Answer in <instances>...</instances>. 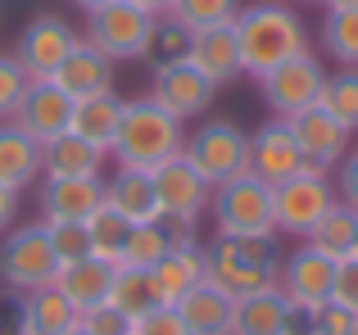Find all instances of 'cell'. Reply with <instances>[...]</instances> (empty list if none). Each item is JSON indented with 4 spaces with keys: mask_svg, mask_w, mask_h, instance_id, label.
Segmentation results:
<instances>
[{
    "mask_svg": "<svg viewBox=\"0 0 358 335\" xmlns=\"http://www.w3.org/2000/svg\"><path fill=\"white\" fill-rule=\"evenodd\" d=\"M200 281H204V245L200 240H173V249L150 267V285H155L159 304H168V308L182 295H191Z\"/></svg>",
    "mask_w": 358,
    "mask_h": 335,
    "instance_id": "19",
    "label": "cell"
},
{
    "mask_svg": "<svg viewBox=\"0 0 358 335\" xmlns=\"http://www.w3.org/2000/svg\"><path fill=\"white\" fill-rule=\"evenodd\" d=\"M322 87H327V68L313 50L295 54V59L277 64L272 73L259 77L263 105L272 109V118H295V114H304V109L322 105Z\"/></svg>",
    "mask_w": 358,
    "mask_h": 335,
    "instance_id": "8",
    "label": "cell"
},
{
    "mask_svg": "<svg viewBox=\"0 0 358 335\" xmlns=\"http://www.w3.org/2000/svg\"><path fill=\"white\" fill-rule=\"evenodd\" d=\"M182 313L186 331L191 335H231V322H236V299L227 290H218L213 281H200L191 295L173 304Z\"/></svg>",
    "mask_w": 358,
    "mask_h": 335,
    "instance_id": "22",
    "label": "cell"
},
{
    "mask_svg": "<svg viewBox=\"0 0 358 335\" xmlns=\"http://www.w3.org/2000/svg\"><path fill=\"white\" fill-rule=\"evenodd\" d=\"M327 9H358V0H322Z\"/></svg>",
    "mask_w": 358,
    "mask_h": 335,
    "instance_id": "48",
    "label": "cell"
},
{
    "mask_svg": "<svg viewBox=\"0 0 358 335\" xmlns=\"http://www.w3.org/2000/svg\"><path fill=\"white\" fill-rule=\"evenodd\" d=\"M354 258H358V240H354Z\"/></svg>",
    "mask_w": 358,
    "mask_h": 335,
    "instance_id": "52",
    "label": "cell"
},
{
    "mask_svg": "<svg viewBox=\"0 0 358 335\" xmlns=\"http://www.w3.org/2000/svg\"><path fill=\"white\" fill-rule=\"evenodd\" d=\"M127 5H136L141 14H150V18H159V14H173V0H127Z\"/></svg>",
    "mask_w": 358,
    "mask_h": 335,
    "instance_id": "47",
    "label": "cell"
},
{
    "mask_svg": "<svg viewBox=\"0 0 358 335\" xmlns=\"http://www.w3.org/2000/svg\"><path fill=\"white\" fill-rule=\"evenodd\" d=\"M286 123H290V132H295V145H299V154H304L308 168H327V172H331V168L354 150V145H350L354 136L345 132V127L336 123L322 105L304 109V114L286 118Z\"/></svg>",
    "mask_w": 358,
    "mask_h": 335,
    "instance_id": "14",
    "label": "cell"
},
{
    "mask_svg": "<svg viewBox=\"0 0 358 335\" xmlns=\"http://www.w3.org/2000/svg\"><path fill=\"white\" fill-rule=\"evenodd\" d=\"M27 87H32V77L23 73V64L14 54H0V123H14Z\"/></svg>",
    "mask_w": 358,
    "mask_h": 335,
    "instance_id": "37",
    "label": "cell"
},
{
    "mask_svg": "<svg viewBox=\"0 0 358 335\" xmlns=\"http://www.w3.org/2000/svg\"><path fill=\"white\" fill-rule=\"evenodd\" d=\"M69 335H91V331H87V327H82V322H78V327H73Z\"/></svg>",
    "mask_w": 358,
    "mask_h": 335,
    "instance_id": "50",
    "label": "cell"
},
{
    "mask_svg": "<svg viewBox=\"0 0 358 335\" xmlns=\"http://www.w3.org/2000/svg\"><path fill=\"white\" fill-rule=\"evenodd\" d=\"M186 54H191V27L173 14L150 18V36H145V50H141V59L150 64V73L168 68V64H182Z\"/></svg>",
    "mask_w": 358,
    "mask_h": 335,
    "instance_id": "29",
    "label": "cell"
},
{
    "mask_svg": "<svg viewBox=\"0 0 358 335\" xmlns=\"http://www.w3.org/2000/svg\"><path fill=\"white\" fill-rule=\"evenodd\" d=\"M281 272V236H213L204 245V281L227 290L231 299L272 290Z\"/></svg>",
    "mask_w": 358,
    "mask_h": 335,
    "instance_id": "2",
    "label": "cell"
},
{
    "mask_svg": "<svg viewBox=\"0 0 358 335\" xmlns=\"http://www.w3.org/2000/svg\"><path fill=\"white\" fill-rule=\"evenodd\" d=\"M105 204L118 209L131 227L141 222H159V195H155V177L145 168H114L105 177Z\"/></svg>",
    "mask_w": 358,
    "mask_h": 335,
    "instance_id": "21",
    "label": "cell"
},
{
    "mask_svg": "<svg viewBox=\"0 0 358 335\" xmlns=\"http://www.w3.org/2000/svg\"><path fill=\"white\" fill-rule=\"evenodd\" d=\"M50 231V249L55 258L64 263H78V258H91V236H87V222H45Z\"/></svg>",
    "mask_w": 358,
    "mask_h": 335,
    "instance_id": "38",
    "label": "cell"
},
{
    "mask_svg": "<svg viewBox=\"0 0 358 335\" xmlns=\"http://www.w3.org/2000/svg\"><path fill=\"white\" fill-rule=\"evenodd\" d=\"M336 200V181L327 168H304V172L286 177V181L272 186V227L277 236H299L304 240L308 231L322 222V213L331 209Z\"/></svg>",
    "mask_w": 358,
    "mask_h": 335,
    "instance_id": "6",
    "label": "cell"
},
{
    "mask_svg": "<svg viewBox=\"0 0 358 335\" xmlns=\"http://www.w3.org/2000/svg\"><path fill=\"white\" fill-rule=\"evenodd\" d=\"M78 322H82V313L55 285L18 295V335H69Z\"/></svg>",
    "mask_w": 358,
    "mask_h": 335,
    "instance_id": "23",
    "label": "cell"
},
{
    "mask_svg": "<svg viewBox=\"0 0 358 335\" xmlns=\"http://www.w3.org/2000/svg\"><path fill=\"white\" fill-rule=\"evenodd\" d=\"M304 154H299L295 145V132H290L286 118H272V123H263L259 132H250V172L263 177L268 186L286 181V177L304 172Z\"/></svg>",
    "mask_w": 358,
    "mask_h": 335,
    "instance_id": "16",
    "label": "cell"
},
{
    "mask_svg": "<svg viewBox=\"0 0 358 335\" xmlns=\"http://www.w3.org/2000/svg\"><path fill=\"white\" fill-rule=\"evenodd\" d=\"M182 141H186V123H177L173 114H164L150 96L122 100V123H118L109 159L118 168H145L150 172V168L177 159V154H182Z\"/></svg>",
    "mask_w": 358,
    "mask_h": 335,
    "instance_id": "3",
    "label": "cell"
},
{
    "mask_svg": "<svg viewBox=\"0 0 358 335\" xmlns=\"http://www.w3.org/2000/svg\"><path fill=\"white\" fill-rule=\"evenodd\" d=\"M186 64H191V68H200L213 87H227V82L245 77L236 23H213V27L191 32V54H186Z\"/></svg>",
    "mask_w": 358,
    "mask_h": 335,
    "instance_id": "17",
    "label": "cell"
},
{
    "mask_svg": "<svg viewBox=\"0 0 358 335\" xmlns=\"http://www.w3.org/2000/svg\"><path fill=\"white\" fill-rule=\"evenodd\" d=\"M73 5H78V9H87V14H91V9H100V5H109V0H73Z\"/></svg>",
    "mask_w": 358,
    "mask_h": 335,
    "instance_id": "49",
    "label": "cell"
},
{
    "mask_svg": "<svg viewBox=\"0 0 358 335\" xmlns=\"http://www.w3.org/2000/svg\"><path fill=\"white\" fill-rule=\"evenodd\" d=\"M41 222H87L105 204V177H41Z\"/></svg>",
    "mask_w": 358,
    "mask_h": 335,
    "instance_id": "15",
    "label": "cell"
},
{
    "mask_svg": "<svg viewBox=\"0 0 358 335\" xmlns=\"http://www.w3.org/2000/svg\"><path fill=\"white\" fill-rule=\"evenodd\" d=\"M236 41H241V68L250 73V77H263V73H272L277 64L313 50V32H308L304 14H299L295 5H281V0L241 5Z\"/></svg>",
    "mask_w": 358,
    "mask_h": 335,
    "instance_id": "1",
    "label": "cell"
},
{
    "mask_svg": "<svg viewBox=\"0 0 358 335\" xmlns=\"http://www.w3.org/2000/svg\"><path fill=\"white\" fill-rule=\"evenodd\" d=\"M209 213L218 236H268V231H277L272 227V186L254 177L250 168L236 172L231 181L213 186Z\"/></svg>",
    "mask_w": 358,
    "mask_h": 335,
    "instance_id": "5",
    "label": "cell"
},
{
    "mask_svg": "<svg viewBox=\"0 0 358 335\" xmlns=\"http://www.w3.org/2000/svg\"><path fill=\"white\" fill-rule=\"evenodd\" d=\"M36 181H41V141H32L18 123H0V186L23 195Z\"/></svg>",
    "mask_w": 358,
    "mask_h": 335,
    "instance_id": "25",
    "label": "cell"
},
{
    "mask_svg": "<svg viewBox=\"0 0 358 335\" xmlns=\"http://www.w3.org/2000/svg\"><path fill=\"white\" fill-rule=\"evenodd\" d=\"M87 236H91V258L118 267L122 263V249H127V236H131V222L122 218L118 209L100 204V209L87 218Z\"/></svg>",
    "mask_w": 358,
    "mask_h": 335,
    "instance_id": "31",
    "label": "cell"
},
{
    "mask_svg": "<svg viewBox=\"0 0 358 335\" xmlns=\"http://www.w3.org/2000/svg\"><path fill=\"white\" fill-rule=\"evenodd\" d=\"M78 41H82V36L73 32V27L64 23L59 14H41V18H32V23L23 27L14 59L23 64V73H27L32 82H45V77H50V73L64 64V54H69Z\"/></svg>",
    "mask_w": 358,
    "mask_h": 335,
    "instance_id": "13",
    "label": "cell"
},
{
    "mask_svg": "<svg viewBox=\"0 0 358 335\" xmlns=\"http://www.w3.org/2000/svg\"><path fill=\"white\" fill-rule=\"evenodd\" d=\"M317 327V308H304V304H286V322H281V335H313Z\"/></svg>",
    "mask_w": 358,
    "mask_h": 335,
    "instance_id": "44",
    "label": "cell"
},
{
    "mask_svg": "<svg viewBox=\"0 0 358 335\" xmlns=\"http://www.w3.org/2000/svg\"><path fill=\"white\" fill-rule=\"evenodd\" d=\"M322 109L345 127V132H358V68H336L327 73L322 87Z\"/></svg>",
    "mask_w": 358,
    "mask_h": 335,
    "instance_id": "34",
    "label": "cell"
},
{
    "mask_svg": "<svg viewBox=\"0 0 358 335\" xmlns=\"http://www.w3.org/2000/svg\"><path fill=\"white\" fill-rule=\"evenodd\" d=\"M331 304H341V308L358 313V258H341V263H336Z\"/></svg>",
    "mask_w": 358,
    "mask_h": 335,
    "instance_id": "41",
    "label": "cell"
},
{
    "mask_svg": "<svg viewBox=\"0 0 358 335\" xmlns=\"http://www.w3.org/2000/svg\"><path fill=\"white\" fill-rule=\"evenodd\" d=\"M50 82L64 91L69 100H87V96H105V91H114V59L109 54H100L91 41H78L69 54H64V64L50 73Z\"/></svg>",
    "mask_w": 358,
    "mask_h": 335,
    "instance_id": "18",
    "label": "cell"
},
{
    "mask_svg": "<svg viewBox=\"0 0 358 335\" xmlns=\"http://www.w3.org/2000/svg\"><path fill=\"white\" fill-rule=\"evenodd\" d=\"M109 154L82 141L78 132H59L41 145V177H105Z\"/></svg>",
    "mask_w": 358,
    "mask_h": 335,
    "instance_id": "24",
    "label": "cell"
},
{
    "mask_svg": "<svg viewBox=\"0 0 358 335\" xmlns=\"http://www.w3.org/2000/svg\"><path fill=\"white\" fill-rule=\"evenodd\" d=\"M109 281H114V263H100V258H78V263H64L55 276V290L73 304L78 313L96 308L109 299Z\"/></svg>",
    "mask_w": 358,
    "mask_h": 335,
    "instance_id": "26",
    "label": "cell"
},
{
    "mask_svg": "<svg viewBox=\"0 0 358 335\" xmlns=\"http://www.w3.org/2000/svg\"><path fill=\"white\" fill-rule=\"evenodd\" d=\"M0 335H18V299H0Z\"/></svg>",
    "mask_w": 358,
    "mask_h": 335,
    "instance_id": "46",
    "label": "cell"
},
{
    "mask_svg": "<svg viewBox=\"0 0 358 335\" xmlns=\"http://www.w3.org/2000/svg\"><path fill=\"white\" fill-rule=\"evenodd\" d=\"M131 335H191V331H186V322H182V313H177V308L159 304V308L141 313V318L131 322Z\"/></svg>",
    "mask_w": 358,
    "mask_h": 335,
    "instance_id": "39",
    "label": "cell"
},
{
    "mask_svg": "<svg viewBox=\"0 0 358 335\" xmlns=\"http://www.w3.org/2000/svg\"><path fill=\"white\" fill-rule=\"evenodd\" d=\"M182 159L209 186H222L250 168V132H241L236 123H222V118L218 123L200 118V127L186 132V141H182Z\"/></svg>",
    "mask_w": 358,
    "mask_h": 335,
    "instance_id": "7",
    "label": "cell"
},
{
    "mask_svg": "<svg viewBox=\"0 0 358 335\" xmlns=\"http://www.w3.org/2000/svg\"><path fill=\"white\" fill-rule=\"evenodd\" d=\"M286 295L272 285V290L245 295L236 299V322H231V335H281V322H286Z\"/></svg>",
    "mask_w": 358,
    "mask_h": 335,
    "instance_id": "28",
    "label": "cell"
},
{
    "mask_svg": "<svg viewBox=\"0 0 358 335\" xmlns=\"http://www.w3.org/2000/svg\"><path fill=\"white\" fill-rule=\"evenodd\" d=\"M168 249H173V236H168L164 222H141V227H131V236H127L122 263L136 267V272H150V267H155Z\"/></svg>",
    "mask_w": 358,
    "mask_h": 335,
    "instance_id": "35",
    "label": "cell"
},
{
    "mask_svg": "<svg viewBox=\"0 0 358 335\" xmlns=\"http://www.w3.org/2000/svg\"><path fill=\"white\" fill-rule=\"evenodd\" d=\"M145 36H150V14H141L127 0H109V5L87 14V36L82 41H91L100 54H109L118 64V59H141Z\"/></svg>",
    "mask_w": 358,
    "mask_h": 335,
    "instance_id": "9",
    "label": "cell"
},
{
    "mask_svg": "<svg viewBox=\"0 0 358 335\" xmlns=\"http://www.w3.org/2000/svg\"><path fill=\"white\" fill-rule=\"evenodd\" d=\"M122 123V100L114 91L105 96H87V100H73V118H69V132H78L82 141H91L96 150H114V136Z\"/></svg>",
    "mask_w": 358,
    "mask_h": 335,
    "instance_id": "27",
    "label": "cell"
},
{
    "mask_svg": "<svg viewBox=\"0 0 358 335\" xmlns=\"http://www.w3.org/2000/svg\"><path fill=\"white\" fill-rule=\"evenodd\" d=\"M322 50L331 54L341 68H358V9H327Z\"/></svg>",
    "mask_w": 358,
    "mask_h": 335,
    "instance_id": "33",
    "label": "cell"
},
{
    "mask_svg": "<svg viewBox=\"0 0 358 335\" xmlns=\"http://www.w3.org/2000/svg\"><path fill=\"white\" fill-rule=\"evenodd\" d=\"M109 304L122 308L131 322H136L141 313L159 308V295H155V285H150V272H136V267L118 263L114 267V281H109Z\"/></svg>",
    "mask_w": 358,
    "mask_h": 335,
    "instance_id": "32",
    "label": "cell"
},
{
    "mask_svg": "<svg viewBox=\"0 0 358 335\" xmlns=\"http://www.w3.org/2000/svg\"><path fill=\"white\" fill-rule=\"evenodd\" d=\"M354 322H358V313L341 308V304H322V308H317V327H313V335H350Z\"/></svg>",
    "mask_w": 358,
    "mask_h": 335,
    "instance_id": "43",
    "label": "cell"
},
{
    "mask_svg": "<svg viewBox=\"0 0 358 335\" xmlns=\"http://www.w3.org/2000/svg\"><path fill=\"white\" fill-rule=\"evenodd\" d=\"M18 209H23V195L9 191V186H0V236L18 222Z\"/></svg>",
    "mask_w": 358,
    "mask_h": 335,
    "instance_id": "45",
    "label": "cell"
},
{
    "mask_svg": "<svg viewBox=\"0 0 358 335\" xmlns=\"http://www.w3.org/2000/svg\"><path fill=\"white\" fill-rule=\"evenodd\" d=\"M69 118H73V100L64 96L50 77H45V82H32V87H27L23 105H18V114H14V123L23 127L32 141L45 145V141H55L59 132H69Z\"/></svg>",
    "mask_w": 358,
    "mask_h": 335,
    "instance_id": "20",
    "label": "cell"
},
{
    "mask_svg": "<svg viewBox=\"0 0 358 335\" xmlns=\"http://www.w3.org/2000/svg\"><path fill=\"white\" fill-rule=\"evenodd\" d=\"M150 177H155V195H159V222H186V227H195V222L204 218L213 186L204 181L182 154L159 163V168H150Z\"/></svg>",
    "mask_w": 358,
    "mask_h": 335,
    "instance_id": "10",
    "label": "cell"
},
{
    "mask_svg": "<svg viewBox=\"0 0 358 335\" xmlns=\"http://www.w3.org/2000/svg\"><path fill=\"white\" fill-rule=\"evenodd\" d=\"M304 5H322V0H304Z\"/></svg>",
    "mask_w": 358,
    "mask_h": 335,
    "instance_id": "51",
    "label": "cell"
},
{
    "mask_svg": "<svg viewBox=\"0 0 358 335\" xmlns=\"http://www.w3.org/2000/svg\"><path fill=\"white\" fill-rule=\"evenodd\" d=\"M241 14V0H173V18H182L191 32L213 23H236Z\"/></svg>",
    "mask_w": 358,
    "mask_h": 335,
    "instance_id": "36",
    "label": "cell"
},
{
    "mask_svg": "<svg viewBox=\"0 0 358 335\" xmlns=\"http://www.w3.org/2000/svg\"><path fill=\"white\" fill-rule=\"evenodd\" d=\"M331 181H336V200H341L345 209L358 213V145L345 154L341 163H336V177H331Z\"/></svg>",
    "mask_w": 358,
    "mask_h": 335,
    "instance_id": "42",
    "label": "cell"
},
{
    "mask_svg": "<svg viewBox=\"0 0 358 335\" xmlns=\"http://www.w3.org/2000/svg\"><path fill=\"white\" fill-rule=\"evenodd\" d=\"M350 335H358V322H354V331H350Z\"/></svg>",
    "mask_w": 358,
    "mask_h": 335,
    "instance_id": "53",
    "label": "cell"
},
{
    "mask_svg": "<svg viewBox=\"0 0 358 335\" xmlns=\"http://www.w3.org/2000/svg\"><path fill=\"white\" fill-rule=\"evenodd\" d=\"M308 245L322 249L327 258H354V240H358V213L345 209V204H331V209L322 213V222H317L313 231H308Z\"/></svg>",
    "mask_w": 358,
    "mask_h": 335,
    "instance_id": "30",
    "label": "cell"
},
{
    "mask_svg": "<svg viewBox=\"0 0 358 335\" xmlns=\"http://www.w3.org/2000/svg\"><path fill=\"white\" fill-rule=\"evenodd\" d=\"M331 281H336V258H327L322 249H313L308 240L281 258L277 290L286 295L290 304H304V308L331 304Z\"/></svg>",
    "mask_w": 358,
    "mask_h": 335,
    "instance_id": "12",
    "label": "cell"
},
{
    "mask_svg": "<svg viewBox=\"0 0 358 335\" xmlns=\"http://www.w3.org/2000/svg\"><path fill=\"white\" fill-rule=\"evenodd\" d=\"M213 96H218V87H213L200 68H191L186 59L159 68L155 82H150V100H155L164 114H173L177 123H200V118L209 114Z\"/></svg>",
    "mask_w": 358,
    "mask_h": 335,
    "instance_id": "11",
    "label": "cell"
},
{
    "mask_svg": "<svg viewBox=\"0 0 358 335\" xmlns=\"http://www.w3.org/2000/svg\"><path fill=\"white\" fill-rule=\"evenodd\" d=\"M82 327H87L91 335H131V318L105 299V304H96V308L82 313Z\"/></svg>",
    "mask_w": 358,
    "mask_h": 335,
    "instance_id": "40",
    "label": "cell"
},
{
    "mask_svg": "<svg viewBox=\"0 0 358 335\" xmlns=\"http://www.w3.org/2000/svg\"><path fill=\"white\" fill-rule=\"evenodd\" d=\"M59 276V258L50 249V231L45 222H27V227H9L0 240V285L9 295H32L55 285Z\"/></svg>",
    "mask_w": 358,
    "mask_h": 335,
    "instance_id": "4",
    "label": "cell"
}]
</instances>
